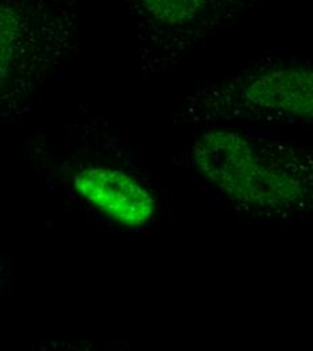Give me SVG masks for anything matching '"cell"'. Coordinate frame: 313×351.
<instances>
[{"mask_svg": "<svg viewBox=\"0 0 313 351\" xmlns=\"http://www.w3.org/2000/svg\"><path fill=\"white\" fill-rule=\"evenodd\" d=\"M192 160L228 199L249 208L288 213L310 193L307 154L284 142L219 128L195 141Z\"/></svg>", "mask_w": 313, "mask_h": 351, "instance_id": "obj_1", "label": "cell"}, {"mask_svg": "<svg viewBox=\"0 0 313 351\" xmlns=\"http://www.w3.org/2000/svg\"><path fill=\"white\" fill-rule=\"evenodd\" d=\"M4 285H5V278H4L3 271L0 269V302H1V295H3V291H4Z\"/></svg>", "mask_w": 313, "mask_h": 351, "instance_id": "obj_6", "label": "cell"}, {"mask_svg": "<svg viewBox=\"0 0 313 351\" xmlns=\"http://www.w3.org/2000/svg\"><path fill=\"white\" fill-rule=\"evenodd\" d=\"M72 192L104 218L125 228H142L157 215L153 192L136 177L121 168L80 161L68 171Z\"/></svg>", "mask_w": 313, "mask_h": 351, "instance_id": "obj_5", "label": "cell"}, {"mask_svg": "<svg viewBox=\"0 0 313 351\" xmlns=\"http://www.w3.org/2000/svg\"><path fill=\"white\" fill-rule=\"evenodd\" d=\"M79 38L69 0H0V123L23 112Z\"/></svg>", "mask_w": 313, "mask_h": 351, "instance_id": "obj_2", "label": "cell"}, {"mask_svg": "<svg viewBox=\"0 0 313 351\" xmlns=\"http://www.w3.org/2000/svg\"><path fill=\"white\" fill-rule=\"evenodd\" d=\"M185 112L192 121L311 122L313 72L307 62L268 65L190 96Z\"/></svg>", "mask_w": 313, "mask_h": 351, "instance_id": "obj_3", "label": "cell"}, {"mask_svg": "<svg viewBox=\"0 0 313 351\" xmlns=\"http://www.w3.org/2000/svg\"><path fill=\"white\" fill-rule=\"evenodd\" d=\"M146 66L176 64L261 0H121Z\"/></svg>", "mask_w": 313, "mask_h": 351, "instance_id": "obj_4", "label": "cell"}]
</instances>
